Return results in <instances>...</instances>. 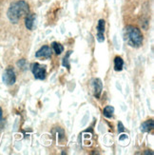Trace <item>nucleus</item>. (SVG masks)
<instances>
[{
  "label": "nucleus",
  "instance_id": "7",
  "mask_svg": "<svg viewBox=\"0 0 154 155\" xmlns=\"http://www.w3.org/2000/svg\"><path fill=\"white\" fill-rule=\"evenodd\" d=\"M51 56V49L48 46H43L41 49L38 50L35 53V57L37 58H50Z\"/></svg>",
  "mask_w": 154,
  "mask_h": 155
},
{
  "label": "nucleus",
  "instance_id": "8",
  "mask_svg": "<svg viewBox=\"0 0 154 155\" xmlns=\"http://www.w3.org/2000/svg\"><path fill=\"white\" fill-rule=\"evenodd\" d=\"M35 19H36V16H35V15H33V13H31V15H27L26 19H25V26H26V28L28 29V30H30V31H32L33 28H34Z\"/></svg>",
  "mask_w": 154,
  "mask_h": 155
},
{
  "label": "nucleus",
  "instance_id": "14",
  "mask_svg": "<svg viewBox=\"0 0 154 155\" xmlns=\"http://www.w3.org/2000/svg\"><path fill=\"white\" fill-rule=\"evenodd\" d=\"M17 66L19 67V68L24 69L25 67H26V61H25V59H21V60H19V61L17 62Z\"/></svg>",
  "mask_w": 154,
  "mask_h": 155
},
{
  "label": "nucleus",
  "instance_id": "11",
  "mask_svg": "<svg viewBox=\"0 0 154 155\" xmlns=\"http://www.w3.org/2000/svg\"><path fill=\"white\" fill-rule=\"evenodd\" d=\"M113 113H114V107L111 106H106L103 110L104 116L106 118H111L113 116Z\"/></svg>",
  "mask_w": 154,
  "mask_h": 155
},
{
  "label": "nucleus",
  "instance_id": "9",
  "mask_svg": "<svg viewBox=\"0 0 154 155\" xmlns=\"http://www.w3.org/2000/svg\"><path fill=\"white\" fill-rule=\"evenodd\" d=\"M153 127H154V122H153V120L150 119V120H146L145 122H143L141 127H140V130L143 132H149L153 130Z\"/></svg>",
  "mask_w": 154,
  "mask_h": 155
},
{
  "label": "nucleus",
  "instance_id": "13",
  "mask_svg": "<svg viewBox=\"0 0 154 155\" xmlns=\"http://www.w3.org/2000/svg\"><path fill=\"white\" fill-rule=\"evenodd\" d=\"M71 51H69L68 52L66 53V55H65V57H64V59H63V62H62V65H63V67H65V68H67L68 70H70V54H71Z\"/></svg>",
  "mask_w": 154,
  "mask_h": 155
},
{
  "label": "nucleus",
  "instance_id": "3",
  "mask_svg": "<svg viewBox=\"0 0 154 155\" xmlns=\"http://www.w3.org/2000/svg\"><path fill=\"white\" fill-rule=\"evenodd\" d=\"M31 70L35 79L44 80L46 78V68L38 63H33L31 66Z\"/></svg>",
  "mask_w": 154,
  "mask_h": 155
},
{
  "label": "nucleus",
  "instance_id": "1",
  "mask_svg": "<svg viewBox=\"0 0 154 155\" xmlns=\"http://www.w3.org/2000/svg\"><path fill=\"white\" fill-rule=\"evenodd\" d=\"M29 12V4L24 0H18L10 5L8 11H7V16L12 24H17L19 20L28 15Z\"/></svg>",
  "mask_w": 154,
  "mask_h": 155
},
{
  "label": "nucleus",
  "instance_id": "16",
  "mask_svg": "<svg viewBox=\"0 0 154 155\" xmlns=\"http://www.w3.org/2000/svg\"><path fill=\"white\" fill-rule=\"evenodd\" d=\"M126 138H128V135H126V134H123V135H121V137L119 138V140L120 141H123V140H125Z\"/></svg>",
  "mask_w": 154,
  "mask_h": 155
},
{
  "label": "nucleus",
  "instance_id": "12",
  "mask_svg": "<svg viewBox=\"0 0 154 155\" xmlns=\"http://www.w3.org/2000/svg\"><path fill=\"white\" fill-rule=\"evenodd\" d=\"M51 47H52V50L54 51V52L56 53L57 55L61 54V53L64 51V47L61 44L57 43V42H53L51 44Z\"/></svg>",
  "mask_w": 154,
  "mask_h": 155
},
{
  "label": "nucleus",
  "instance_id": "15",
  "mask_svg": "<svg viewBox=\"0 0 154 155\" xmlns=\"http://www.w3.org/2000/svg\"><path fill=\"white\" fill-rule=\"evenodd\" d=\"M124 126H123V124L121 123V122H119V124H118V132L119 133H122L123 131H124Z\"/></svg>",
  "mask_w": 154,
  "mask_h": 155
},
{
  "label": "nucleus",
  "instance_id": "4",
  "mask_svg": "<svg viewBox=\"0 0 154 155\" xmlns=\"http://www.w3.org/2000/svg\"><path fill=\"white\" fill-rule=\"evenodd\" d=\"M2 80H3L4 84H6L7 86H12L16 82L15 72L12 68L9 67L8 69L5 70V71L3 72V75H2Z\"/></svg>",
  "mask_w": 154,
  "mask_h": 155
},
{
  "label": "nucleus",
  "instance_id": "10",
  "mask_svg": "<svg viewBox=\"0 0 154 155\" xmlns=\"http://www.w3.org/2000/svg\"><path fill=\"white\" fill-rule=\"evenodd\" d=\"M123 67H124V61L121 57H115L114 59V70L116 71H121L123 70Z\"/></svg>",
  "mask_w": 154,
  "mask_h": 155
},
{
  "label": "nucleus",
  "instance_id": "6",
  "mask_svg": "<svg viewBox=\"0 0 154 155\" xmlns=\"http://www.w3.org/2000/svg\"><path fill=\"white\" fill-rule=\"evenodd\" d=\"M91 86H92V90H93V93H94V96L96 98H99L100 95H101V93H102V90H103L102 81L99 78L93 79L92 82H91Z\"/></svg>",
  "mask_w": 154,
  "mask_h": 155
},
{
  "label": "nucleus",
  "instance_id": "18",
  "mask_svg": "<svg viewBox=\"0 0 154 155\" xmlns=\"http://www.w3.org/2000/svg\"><path fill=\"white\" fill-rule=\"evenodd\" d=\"M144 154H150V155H153V152L151 150H146V152H145Z\"/></svg>",
  "mask_w": 154,
  "mask_h": 155
},
{
  "label": "nucleus",
  "instance_id": "2",
  "mask_svg": "<svg viewBox=\"0 0 154 155\" xmlns=\"http://www.w3.org/2000/svg\"><path fill=\"white\" fill-rule=\"evenodd\" d=\"M125 40L132 48H139L143 44V35L141 31L134 26H126L124 30Z\"/></svg>",
  "mask_w": 154,
  "mask_h": 155
},
{
  "label": "nucleus",
  "instance_id": "17",
  "mask_svg": "<svg viewBox=\"0 0 154 155\" xmlns=\"http://www.w3.org/2000/svg\"><path fill=\"white\" fill-rule=\"evenodd\" d=\"M2 117H3V110H2L1 107H0V121H1Z\"/></svg>",
  "mask_w": 154,
  "mask_h": 155
},
{
  "label": "nucleus",
  "instance_id": "5",
  "mask_svg": "<svg viewBox=\"0 0 154 155\" xmlns=\"http://www.w3.org/2000/svg\"><path fill=\"white\" fill-rule=\"evenodd\" d=\"M105 25L106 22L104 19H100L97 24V41L102 43L105 41Z\"/></svg>",
  "mask_w": 154,
  "mask_h": 155
}]
</instances>
